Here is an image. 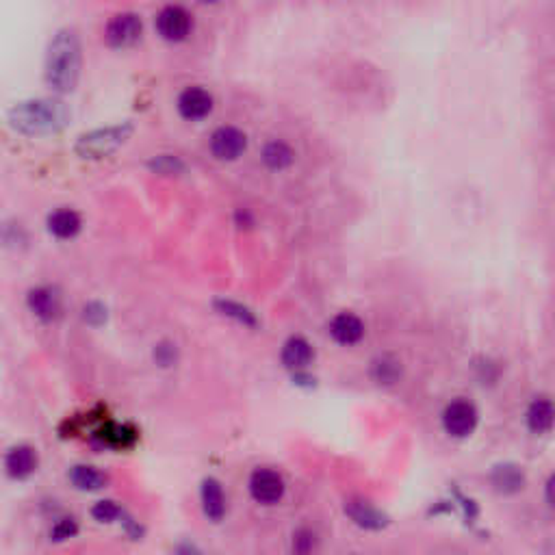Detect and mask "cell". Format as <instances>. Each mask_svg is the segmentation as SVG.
I'll use <instances>...</instances> for the list:
<instances>
[{
  "mask_svg": "<svg viewBox=\"0 0 555 555\" xmlns=\"http://www.w3.org/2000/svg\"><path fill=\"white\" fill-rule=\"evenodd\" d=\"M250 492L254 501L263 506H273L284 497L282 475L272 469H256L250 477Z\"/></svg>",
  "mask_w": 555,
  "mask_h": 555,
  "instance_id": "cell-7",
  "label": "cell"
},
{
  "mask_svg": "<svg viewBox=\"0 0 555 555\" xmlns=\"http://www.w3.org/2000/svg\"><path fill=\"white\" fill-rule=\"evenodd\" d=\"M345 512L354 518V523L367 529H380L388 523V518L380 510H376V507L365 501H350L345 506Z\"/></svg>",
  "mask_w": 555,
  "mask_h": 555,
  "instance_id": "cell-18",
  "label": "cell"
},
{
  "mask_svg": "<svg viewBox=\"0 0 555 555\" xmlns=\"http://www.w3.org/2000/svg\"><path fill=\"white\" fill-rule=\"evenodd\" d=\"M247 137L246 133L235 126H221L212 133L211 137V152L220 160H237L246 152Z\"/></svg>",
  "mask_w": 555,
  "mask_h": 555,
  "instance_id": "cell-8",
  "label": "cell"
},
{
  "mask_svg": "<svg viewBox=\"0 0 555 555\" xmlns=\"http://www.w3.org/2000/svg\"><path fill=\"white\" fill-rule=\"evenodd\" d=\"M399 362L391 360V358H380L373 365V377L380 384H393L399 377Z\"/></svg>",
  "mask_w": 555,
  "mask_h": 555,
  "instance_id": "cell-23",
  "label": "cell"
},
{
  "mask_svg": "<svg viewBox=\"0 0 555 555\" xmlns=\"http://www.w3.org/2000/svg\"><path fill=\"white\" fill-rule=\"evenodd\" d=\"M81 39L74 29L56 30L46 50L44 76L48 87L59 93H70L76 90L81 79Z\"/></svg>",
  "mask_w": 555,
  "mask_h": 555,
  "instance_id": "cell-1",
  "label": "cell"
},
{
  "mask_svg": "<svg viewBox=\"0 0 555 555\" xmlns=\"http://www.w3.org/2000/svg\"><path fill=\"white\" fill-rule=\"evenodd\" d=\"M100 438L102 445L113 449H128L137 443L139 434L137 429H133L131 425H117V423H107L105 428L98 429L96 434Z\"/></svg>",
  "mask_w": 555,
  "mask_h": 555,
  "instance_id": "cell-17",
  "label": "cell"
},
{
  "mask_svg": "<svg viewBox=\"0 0 555 555\" xmlns=\"http://www.w3.org/2000/svg\"><path fill=\"white\" fill-rule=\"evenodd\" d=\"M544 495H547V501L551 503V506H555V475L549 477L547 489H544Z\"/></svg>",
  "mask_w": 555,
  "mask_h": 555,
  "instance_id": "cell-29",
  "label": "cell"
},
{
  "mask_svg": "<svg viewBox=\"0 0 555 555\" xmlns=\"http://www.w3.org/2000/svg\"><path fill=\"white\" fill-rule=\"evenodd\" d=\"M38 451L29 445H18V447L9 449V454L4 455V469L7 475L13 480H27L29 475L35 473L38 469Z\"/></svg>",
  "mask_w": 555,
  "mask_h": 555,
  "instance_id": "cell-10",
  "label": "cell"
},
{
  "mask_svg": "<svg viewBox=\"0 0 555 555\" xmlns=\"http://www.w3.org/2000/svg\"><path fill=\"white\" fill-rule=\"evenodd\" d=\"M443 428L445 432L455 438L471 437L477 428V408L471 402H464V399H455L445 408Z\"/></svg>",
  "mask_w": 555,
  "mask_h": 555,
  "instance_id": "cell-6",
  "label": "cell"
},
{
  "mask_svg": "<svg viewBox=\"0 0 555 555\" xmlns=\"http://www.w3.org/2000/svg\"><path fill=\"white\" fill-rule=\"evenodd\" d=\"M154 360H157L160 367H172L176 362V345L172 343L157 345V350H154Z\"/></svg>",
  "mask_w": 555,
  "mask_h": 555,
  "instance_id": "cell-28",
  "label": "cell"
},
{
  "mask_svg": "<svg viewBox=\"0 0 555 555\" xmlns=\"http://www.w3.org/2000/svg\"><path fill=\"white\" fill-rule=\"evenodd\" d=\"M328 332L341 345H356L365 336V324L351 313H341L330 321Z\"/></svg>",
  "mask_w": 555,
  "mask_h": 555,
  "instance_id": "cell-12",
  "label": "cell"
},
{
  "mask_svg": "<svg viewBox=\"0 0 555 555\" xmlns=\"http://www.w3.org/2000/svg\"><path fill=\"white\" fill-rule=\"evenodd\" d=\"M70 117V108L61 100H55V98L24 100L9 111V124H12L13 131L30 134V137L64 131Z\"/></svg>",
  "mask_w": 555,
  "mask_h": 555,
  "instance_id": "cell-2",
  "label": "cell"
},
{
  "mask_svg": "<svg viewBox=\"0 0 555 555\" xmlns=\"http://www.w3.org/2000/svg\"><path fill=\"white\" fill-rule=\"evenodd\" d=\"M217 310H220L221 315H226V317L237 319L238 324H246V325H256V317L252 315L250 308H246V306L237 304V302H228V299H220V302H215Z\"/></svg>",
  "mask_w": 555,
  "mask_h": 555,
  "instance_id": "cell-22",
  "label": "cell"
},
{
  "mask_svg": "<svg viewBox=\"0 0 555 555\" xmlns=\"http://www.w3.org/2000/svg\"><path fill=\"white\" fill-rule=\"evenodd\" d=\"M70 481L79 490H98L105 486V475L87 464H79L70 471Z\"/></svg>",
  "mask_w": 555,
  "mask_h": 555,
  "instance_id": "cell-21",
  "label": "cell"
},
{
  "mask_svg": "<svg viewBox=\"0 0 555 555\" xmlns=\"http://www.w3.org/2000/svg\"><path fill=\"white\" fill-rule=\"evenodd\" d=\"M200 3H204V4H215V3H220V0H200Z\"/></svg>",
  "mask_w": 555,
  "mask_h": 555,
  "instance_id": "cell-30",
  "label": "cell"
},
{
  "mask_svg": "<svg viewBox=\"0 0 555 555\" xmlns=\"http://www.w3.org/2000/svg\"><path fill=\"white\" fill-rule=\"evenodd\" d=\"M295 160V152L291 146L284 142H269L263 148V163L273 172H282V169L291 168Z\"/></svg>",
  "mask_w": 555,
  "mask_h": 555,
  "instance_id": "cell-19",
  "label": "cell"
},
{
  "mask_svg": "<svg viewBox=\"0 0 555 555\" xmlns=\"http://www.w3.org/2000/svg\"><path fill=\"white\" fill-rule=\"evenodd\" d=\"M212 96L202 87H186L178 96V113L189 122H198L211 116Z\"/></svg>",
  "mask_w": 555,
  "mask_h": 555,
  "instance_id": "cell-9",
  "label": "cell"
},
{
  "mask_svg": "<svg viewBox=\"0 0 555 555\" xmlns=\"http://www.w3.org/2000/svg\"><path fill=\"white\" fill-rule=\"evenodd\" d=\"M202 507H204V515L211 518V521H221L226 515V497L224 489H221L220 481L215 477H206L202 481Z\"/></svg>",
  "mask_w": 555,
  "mask_h": 555,
  "instance_id": "cell-13",
  "label": "cell"
},
{
  "mask_svg": "<svg viewBox=\"0 0 555 555\" xmlns=\"http://www.w3.org/2000/svg\"><path fill=\"white\" fill-rule=\"evenodd\" d=\"M29 308L41 321H55L61 315V295L53 287H38L29 293Z\"/></svg>",
  "mask_w": 555,
  "mask_h": 555,
  "instance_id": "cell-11",
  "label": "cell"
},
{
  "mask_svg": "<svg viewBox=\"0 0 555 555\" xmlns=\"http://www.w3.org/2000/svg\"><path fill=\"white\" fill-rule=\"evenodd\" d=\"M143 22L137 13L124 12L113 15L105 29V39L111 48H131L142 39Z\"/></svg>",
  "mask_w": 555,
  "mask_h": 555,
  "instance_id": "cell-4",
  "label": "cell"
},
{
  "mask_svg": "<svg viewBox=\"0 0 555 555\" xmlns=\"http://www.w3.org/2000/svg\"><path fill=\"white\" fill-rule=\"evenodd\" d=\"M91 515H93V518H96V521L111 523V521H116V518L124 516V512L119 510V507L113 501H100V503H96V506H93Z\"/></svg>",
  "mask_w": 555,
  "mask_h": 555,
  "instance_id": "cell-25",
  "label": "cell"
},
{
  "mask_svg": "<svg viewBox=\"0 0 555 555\" xmlns=\"http://www.w3.org/2000/svg\"><path fill=\"white\" fill-rule=\"evenodd\" d=\"M157 33L165 41H172V44H178V41H185L194 30V18L191 13L186 12L185 7H178V4H169V7L160 9L157 15Z\"/></svg>",
  "mask_w": 555,
  "mask_h": 555,
  "instance_id": "cell-5",
  "label": "cell"
},
{
  "mask_svg": "<svg viewBox=\"0 0 555 555\" xmlns=\"http://www.w3.org/2000/svg\"><path fill=\"white\" fill-rule=\"evenodd\" d=\"M555 425V403L549 399H533L532 406L527 408V428L533 434L549 432Z\"/></svg>",
  "mask_w": 555,
  "mask_h": 555,
  "instance_id": "cell-15",
  "label": "cell"
},
{
  "mask_svg": "<svg viewBox=\"0 0 555 555\" xmlns=\"http://www.w3.org/2000/svg\"><path fill=\"white\" fill-rule=\"evenodd\" d=\"M313 347H310L308 341L302 339V336H293V339H289L282 347V365L287 367V369H306V367L313 362Z\"/></svg>",
  "mask_w": 555,
  "mask_h": 555,
  "instance_id": "cell-14",
  "label": "cell"
},
{
  "mask_svg": "<svg viewBox=\"0 0 555 555\" xmlns=\"http://www.w3.org/2000/svg\"><path fill=\"white\" fill-rule=\"evenodd\" d=\"M131 134H133L131 124H117V126L98 128V131L81 134L74 150L81 159H91V160L105 159L111 152H116Z\"/></svg>",
  "mask_w": 555,
  "mask_h": 555,
  "instance_id": "cell-3",
  "label": "cell"
},
{
  "mask_svg": "<svg viewBox=\"0 0 555 555\" xmlns=\"http://www.w3.org/2000/svg\"><path fill=\"white\" fill-rule=\"evenodd\" d=\"M82 317H85L87 324L100 325L107 321V308L102 304H87L85 310H82Z\"/></svg>",
  "mask_w": 555,
  "mask_h": 555,
  "instance_id": "cell-27",
  "label": "cell"
},
{
  "mask_svg": "<svg viewBox=\"0 0 555 555\" xmlns=\"http://www.w3.org/2000/svg\"><path fill=\"white\" fill-rule=\"evenodd\" d=\"M81 215L72 209H59L48 215V230L56 238H74L81 232Z\"/></svg>",
  "mask_w": 555,
  "mask_h": 555,
  "instance_id": "cell-16",
  "label": "cell"
},
{
  "mask_svg": "<svg viewBox=\"0 0 555 555\" xmlns=\"http://www.w3.org/2000/svg\"><path fill=\"white\" fill-rule=\"evenodd\" d=\"M76 532H79V525H76L74 518H61V521L53 527V533H50V536H53L55 541H67V538L74 536Z\"/></svg>",
  "mask_w": 555,
  "mask_h": 555,
  "instance_id": "cell-26",
  "label": "cell"
},
{
  "mask_svg": "<svg viewBox=\"0 0 555 555\" xmlns=\"http://www.w3.org/2000/svg\"><path fill=\"white\" fill-rule=\"evenodd\" d=\"M492 484L501 492H516L525 484V477H523V471L518 469V466L501 464L497 466L495 473H492Z\"/></svg>",
  "mask_w": 555,
  "mask_h": 555,
  "instance_id": "cell-20",
  "label": "cell"
},
{
  "mask_svg": "<svg viewBox=\"0 0 555 555\" xmlns=\"http://www.w3.org/2000/svg\"><path fill=\"white\" fill-rule=\"evenodd\" d=\"M150 169H154L157 174L169 176V174L183 172L185 165L180 163V160L176 157H172V154H160V157L150 160Z\"/></svg>",
  "mask_w": 555,
  "mask_h": 555,
  "instance_id": "cell-24",
  "label": "cell"
}]
</instances>
